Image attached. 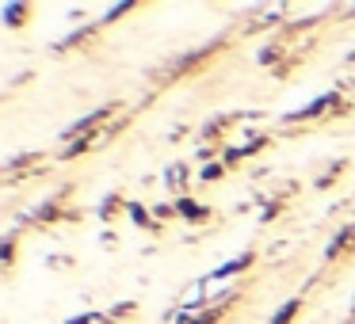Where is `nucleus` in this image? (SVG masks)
I'll return each mask as SVG.
<instances>
[{
    "label": "nucleus",
    "mask_w": 355,
    "mask_h": 324,
    "mask_svg": "<svg viewBox=\"0 0 355 324\" xmlns=\"http://www.w3.org/2000/svg\"><path fill=\"white\" fill-rule=\"evenodd\" d=\"M222 313L225 309L214 305V301H207V305H184L176 313H168V324H218Z\"/></svg>",
    "instance_id": "nucleus-1"
},
{
    "label": "nucleus",
    "mask_w": 355,
    "mask_h": 324,
    "mask_svg": "<svg viewBox=\"0 0 355 324\" xmlns=\"http://www.w3.org/2000/svg\"><path fill=\"white\" fill-rule=\"evenodd\" d=\"M332 107H344V100H340V96L336 92H329V96H321V100H317V103H309V107L306 111H298V115H294V118H306V123H317V118H324V115H332Z\"/></svg>",
    "instance_id": "nucleus-2"
},
{
    "label": "nucleus",
    "mask_w": 355,
    "mask_h": 324,
    "mask_svg": "<svg viewBox=\"0 0 355 324\" xmlns=\"http://www.w3.org/2000/svg\"><path fill=\"white\" fill-rule=\"evenodd\" d=\"M176 214H180V217H191V222H202V217H207L210 210H207V206H199L195 199H184V195H180V199H176Z\"/></svg>",
    "instance_id": "nucleus-3"
},
{
    "label": "nucleus",
    "mask_w": 355,
    "mask_h": 324,
    "mask_svg": "<svg viewBox=\"0 0 355 324\" xmlns=\"http://www.w3.org/2000/svg\"><path fill=\"white\" fill-rule=\"evenodd\" d=\"M298 309H302V298H291V301H286V305L279 309L275 316H271V324H291V321H294V313H298Z\"/></svg>",
    "instance_id": "nucleus-4"
},
{
    "label": "nucleus",
    "mask_w": 355,
    "mask_h": 324,
    "mask_svg": "<svg viewBox=\"0 0 355 324\" xmlns=\"http://www.w3.org/2000/svg\"><path fill=\"white\" fill-rule=\"evenodd\" d=\"M168 187H172V191L187 187V164H172V168H168Z\"/></svg>",
    "instance_id": "nucleus-5"
},
{
    "label": "nucleus",
    "mask_w": 355,
    "mask_h": 324,
    "mask_svg": "<svg viewBox=\"0 0 355 324\" xmlns=\"http://www.w3.org/2000/svg\"><path fill=\"white\" fill-rule=\"evenodd\" d=\"M69 324H111V316L107 313H80V316H73Z\"/></svg>",
    "instance_id": "nucleus-6"
},
{
    "label": "nucleus",
    "mask_w": 355,
    "mask_h": 324,
    "mask_svg": "<svg viewBox=\"0 0 355 324\" xmlns=\"http://www.w3.org/2000/svg\"><path fill=\"white\" fill-rule=\"evenodd\" d=\"M225 172H222V164H207V168H202V179H222Z\"/></svg>",
    "instance_id": "nucleus-7"
},
{
    "label": "nucleus",
    "mask_w": 355,
    "mask_h": 324,
    "mask_svg": "<svg viewBox=\"0 0 355 324\" xmlns=\"http://www.w3.org/2000/svg\"><path fill=\"white\" fill-rule=\"evenodd\" d=\"M352 316H355V305H352Z\"/></svg>",
    "instance_id": "nucleus-8"
}]
</instances>
